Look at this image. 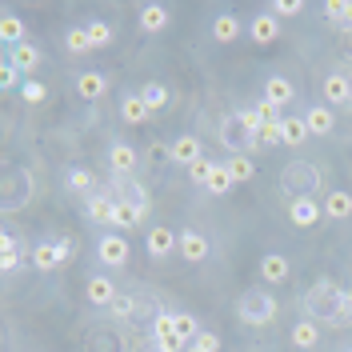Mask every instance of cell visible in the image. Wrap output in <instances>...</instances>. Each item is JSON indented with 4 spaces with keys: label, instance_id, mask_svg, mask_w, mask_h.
Wrapping results in <instances>:
<instances>
[{
    "label": "cell",
    "instance_id": "1",
    "mask_svg": "<svg viewBox=\"0 0 352 352\" xmlns=\"http://www.w3.org/2000/svg\"><path fill=\"white\" fill-rule=\"evenodd\" d=\"M305 308H308V320H316V324H329V329H349L352 324L349 288H340L336 280H329V276H320V280L305 292Z\"/></svg>",
    "mask_w": 352,
    "mask_h": 352
},
{
    "label": "cell",
    "instance_id": "2",
    "mask_svg": "<svg viewBox=\"0 0 352 352\" xmlns=\"http://www.w3.org/2000/svg\"><path fill=\"white\" fill-rule=\"evenodd\" d=\"M236 312H241L244 324L264 329V324H272V320H276V300H272L264 288H252V292H244L241 300H236Z\"/></svg>",
    "mask_w": 352,
    "mask_h": 352
},
{
    "label": "cell",
    "instance_id": "3",
    "mask_svg": "<svg viewBox=\"0 0 352 352\" xmlns=\"http://www.w3.org/2000/svg\"><path fill=\"white\" fill-rule=\"evenodd\" d=\"M129 256H132V244L124 241V232H104L96 241V261L104 264V268H124Z\"/></svg>",
    "mask_w": 352,
    "mask_h": 352
},
{
    "label": "cell",
    "instance_id": "4",
    "mask_svg": "<svg viewBox=\"0 0 352 352\" xmlns=\"http://www.w3.org/2000/svg\"><path fill=\"white\" fill-rule=\"evenodd\" d=\"M109 192H112V200H124V204H132V208H136V212H144V217H148V208H153V200H148V188H144L140 180L116 176Z\"/></svg>",
    "mask_w": 352,
    "mask_h": 352
},
{
    "label": "cell",
    "instance_id": "5",
    "mask_svg": "<svg viewBox=\"0 0 352 352\" xmlns=\"http://www.w3.org/2000/svg\"><path fill=\"white\" fill-rule=\"evenodd\" d=\"M68 256H72V244L68 241H44V244L32 248V264H36V272H56Z\"/></svg>",
    "mask_w": 352,
    "mask_h": 352
},
{
    "label": "cell",
    "instance_id": "6",
    "mask_svg": "<svg viewBox=\"0 0 352 352\" xmlns=\"http://www.w3.org/2000/svg\"><path fill=\"white\" fill-rule=\"evenodd\" d=\"M176 252H180V261H188V264H204L208 256H212V244H208L204 232L184 228V232H180V244H176Z\"/></svg>",
    "mask_w": 352,
    "mask_h": 352
},
{
    "label": "cell",
    "instance_id": "7",
    "mask_svg": "<svg viewBox=\"0 0 352 352\" xmlns=\"http://www.w3.org/2000/svg\"><path fill=\"white\" fill-rule=\"evenodd\" d=\"M320 96H324L329 109H344V104H352V80L344 72H332V76H324V85H320Z\"/></svg>",
    "mask_w": 352,
    "mask_h": 352
},
{
    "label": "cell",
    "instance_id": "8",
    "mask_svg": "<svg viewBox=\"0 0 352 352\" xmlns=\"http://www.w3.org/2000/svg\"><path fill=\"white\" fill-rule=\"evenodd\" d=\"M220 144H224L232 156L244 153V148H252V136L244 132L241 116H224V120H220Z\"/></svg>",
    "mask_w": 352,
    "mask_h": 352
},
{
    "label": "cell",
    "instance_id": "9",
    "mask_svg": "<svg viewBox=\"0 0 352 352\" xmlns=\"http://www.w3.org/2000/svg\"><path fill=\"white\" fill-rule=\"evenodd\" d=\"M320 217H324V204H316L312 197H292V204H288V220L296 228H312V224H320Z\"/></svg>",
    "mask_w": 352,
    "mask_h": 352
},
{
    "label": "cell",
    "instance_id": "10",
    "mask_svg": "<svg viewBox=\"0 0 352 352\" xmlns=\"http://www.w3.org/2000/svg\"><path fill=\"white\" fill-rule=\"evenodd\" d=\"M176 244H180V236H176L168 224H156V228H148V241H144V248H148V256L153 261H164V256H173Z\"/></svg>",
    "mask_w": 352,
    "mask_h": 352
},
{
    "label": "cell",
    "instance_id": "11",
    "mask_svg": "<svg viewBox=\"0 0 352 352\" xmlns=\"http://www.w3.org/2000/svg\"><path fill=\"white\" fill-rule=\"evenodd\" d=\"M168 156H173L176 164H184V168H192L197 160H204V153H200V140L192 136V132L176 136V140H173V148H168Z\"/></svg>",
    "mask_w": 352,
    "mask_h": 352
},
{
    "label": "cell",
    "instance_id": "12",
    "mask_svg": "<svg viewBox=\"0 0 352 352\" xmlns=\"http://www.w3.org/2000/svg\"><path fill=\"white\" fill-rule=\"evenodd\" d=\"M248 36H252V44H276V36H280V21H276L272 12H261V16L248 21Z\"/></svg>",
    "mask_w": 352,
    "mask_h": 352
},
{
    "label": "cell",
    "instance_id": "13",
    "mask_svg": "<svg viewBox=\"0 0 352 352\" xmlns=\"http://www.w3.org/2000/svg\"><path fill=\"white\" fill-rule=\"evenodd\" d=\"M305 124H308V136H332L336 112H332L329 104H312V109L305 112Z\"/></svg>",
    "mask_w": 352,
    "mask_h": 352
},
{
    "label": "cell",
    "instance_id": "14",
    "mask_svg": "<svg viewBox=\"0 0 352 352\" xmlns=\"http://www.w3.org/2000/svg\"><path fill=\"white\" fill-rule=\"evenodd\" d=\"M85 296L92 308H109L116 300V285H112L109 276H88L85 280Z\"/></svg>",
    "mask_w": 352,
    "mask_h": 352
},
{
    "label": "cell",
    "instance_id": "15",
    "mask_svg": "<svg viewBox=\"0 0 352 352\" xmlns=\"http://www.w3.org/2000/svg\"><path fill=\"white\" fill-rule=\"evenodd\" d=\"M109 164H112V173L116 176H132L136 173V148H132L129 140H112Z\"/></svg>",
    "mask_w": 352,
    "mask_h": 352
},
{
    "label": "cell",
    "instance_id": "16",
    "mask_svg": "<svg viewBox=\"0 0 352 352\" xmlns=\"http://www.w3.org/2000/svg\"><path fill=\"white\" fill-rule=\"evenodd\" d=\"M288 276H292V264H288V256H280V252H268V256H261V280H268V285H285Z\"/></svg>",
    "mask_w": 352,
    "mask_h": 352
},
{
    "label": "cell",
    "instance_id": "17",
    "mask_svg": "<svg viewBox=\"0 0 352 352\" xmlns=\"http://www.w3.org/2000/svg\"><path fill=\"white\" fill-rule=\"evenodd\" d=\"M241 32H244L241 16H232V12H220V16H212V41H217V44L241 41Z\"/></svg>",
    "mask_w": 352,
    "mask_h": 352
},
{
    "label": "cell",
    "instance_id": "18",
    "mask_svg": "<svg viewBox=\"0 0 352 352\" xmlns=\"http://www.w3.org/2000/svg\"><path fill=\"white\" fill-rule=\"evenodd\" d=\"M264 100H272L276 109H288V104L296 100V88H292V80H285V76H268V80H264Z\"/></svg>",
    "mask_w": 352,
    "mask_h": 352
},
{
    "label": "cell",
    "instance_id": "19",
    "mask_svg": "<svg viewBox=\"0 0 352 352\" xmlns=\"http://www.w3.org/2000/svg\"><path fill=\"white\" fill-rule=\"evenodd\" d=\"M144 224V212H136L132 204H124V200H116V208H112V232H132V228H140Z\"/></svg>",
    "mask_w": 352,
    "mask_h": 352
},
{
    "label": "cell",
    "instance_id": "20",
    "mask_svg": "<svg viewBox=\"0 0 352 352\" xmlns=\"http://www.w3.org/2000/svg\"><path fill=\"white\" fill-rule=\"evenodd\" d=\"M76 92H80L85 100H100V96L109 92V76H104V72H80V76H76Z\"/></svg>",
    "mask_w": 352,
    "mask_h": 352
},
{
    "label": "cell",
    "instance_id": "21",
    "mask_svg": "<svg viewBox=\"0 0 352 352\" xmlns=\"http://www.w3.org/2000/svg\"><path fill=\"white\" fill-rule=\"evenodd\" d=\"M112 208H116V200H112V192H92L85 204L88 220H96V224H112Z\"/></svg>",
    "mask_w": 352,
    "mask_h": 352
},
{
    "label": "cell",
    "instance_id": "22",
    "mask_svg": "<svg viewBox=\"0 0 352 352\" xmlns=\"http://www.w3.org/2000/svg\"><path fill=\"white\" fill-rule=\"evenodd\" d=\"M0 41L8 44V48L24 44V21L12 12V8H4V12H0Z\"/></svg>",
    "mask_w": 352,
    "mask_h": 352
},
{
    "label": "cell",
    "instance_id": "23",
    "mask_svg": "<svg viewBox=\"0 0 352 352\" xmlns=\"http://www.w3.org/2000/svg\"><path fill=\"white\" fill-rule=\"evenodd\" d=\"M276 144H285V120H264L261 132L252 136V148L261 153V148H276Z\"/></svg>",
    "mask_w": 352,
    "mask_h": 352
},
{
    "label": "cell",
    "instance_id": "24",
    "mask_svg": "<svg viewBox=\"0 0 352 352\" xmlns=\"http://www.w3.org/2000/svg\"><path fill=\"white\" fill-rule=\"evenodd\" d=\"M8 60L21 68V72H36V65H41V48L36 44H16V48H8Z\"/></svg>",
    "mask_w": 352,
    "mask_h": 352
},
{
    "label": "cell",
    "instance_id": "25",
    "mask_svg": "<svg viewBox=\"0 0 352 352\" xmlns=\"http://www.w3.org/2000/svg\"><path fill=\"white\" fill-rule=\"evenodd\" d=\"M140 28L144 32H164L168 28V8L164 4H140Z\"/></svg>",
    "mask_w": 352,
    "mask_h": 352
},
{
    "label": "cell",
    "instance_id": "26",
    "mask_svg": "<svg viewBox=\"0 0 352 352\" xmlns=\"http://www.w3.org/2000/svg\"><path fill=\"white\" fill-rule=\"evenodd\" d=\"M153 340H156V344L180 340V332H176V312H156V316H153Z\"/></svg>",
    "mask_w": 352,
    "mask_h": 352
},
{
    "label": "cell",
    "instance_id": "27",
    "mask_svg": "<svg viewBox=\"0 0 352 352\" xmlns=\"http://www.w3.org/2000/svg\"><path fill=\"white\" fill-rule=\"evenodd\" d=\"M324 217H332V220H349V217H352V192H344V188L329 192V200H324Z\"/></svg>",
    "mask_w": 352,
    "mask_h": 352
},
{
    "label": "cell",
    "instance_id": "28",
    "mask_svg": "<svg viewBox=\"0 0 352 352\" xmlns=\"http://www.w3.org/2000/svg\"><path fill=\"white\" fill-rule=\"evenodd\" d=\"M120 116H124L129 124H144L153 112H148V104L140 100V92H132V96H124V100H120Z\"/></svg>",
    "mask_w": 352,
    "mask_h": 352
},
{
    "label": "cell",
    "instance_id": "29",
    "mask_svg": "<svg viewBox=\"0 0 352 352\" xmlns=\"http://www.w3.org/2000/svg\"><path fill=\"white\" fill-rule=\"evenodd\" d=\"M292 344H296V349H316V344H320L316 320H296V324H292Z\"/></svg>",
    "mask_w": 352,
    "mask_h": 352
},
{
    "label": "cell",
    "instance_id": "30",
    "mask_svg": "<svg viewBox=\"0 0 352 352\" xmlns=\"http://www.w3.org/2000/svg\"><path fill=\"white\" fill-rule=\"evenodd\" d=\"M65 52H68V56H85V52H92L85 24H72V28L65 32Z\"/></svg>",
    "mask_w": 352,
    "mask_h": 352
},
{
    "label": "cell",
    "instance_id": "31",
    "mask_svg": "<svg viewBox=\"0 0 352 352\" xmlns=\"http://www.w3.org/2000/svg\"><path fill=\"white\" fill-rule=\"evenodd\" d=\"M204 188H208L212 197H228V192L236 188V180H232V173H228L224 164H217V168H212V176H208V184H204Z\"/></svg>",
    "mask_w": 352,
    "mask_h": 352
},
{
    "label": "cell",
    "instance_id": "32",
    "mask_svg": "<svg viewBox=\"0 0 352 352\" xmlns=\"http://www.w3.org/2000/svg\"><path fill=\"white\" fill-rule=\"evenodd\" d=\"M85 32H88V44H92V48H109L112 36H116L109 21H85Z\"/></svg>",
    "mask_w": 352,
    "mask_h": 352
},
{
    "label": "cell",
    "instance_id": "33",
    "mask_svg": "<svg viewBox=\"0 0 352 352\" xmlns=\"http://www.w3.org/2000/svg\"><path fill=\"white\" fill-rule=\"evenodd\" d=\"M224 168L232 173V180H236V184H244V180H252V173H256V164H252V160H248L244 153L228 156V160H224Z\"/></svg>",
    "mask_w": 352,
    "mask_h": 352
},
{
    "label": "cell",
    "instance_id": "34",
    "mask_svg": "<svg viewBox=\"0 0 352 352\" xmlns=\"http://www.w3.org/2000/svg\"><path fill=\"white\" fill-rule=\"evenodd\" d=\"M140 100L148 104V112H160L164 104H168V88H164V85H156V80H148V85L140 88Z\"/></svg>",
    "mask_w": 352,
    "mask_h": 352
},
{
    "label": "cell",
    "instance_id": "35",
    "mask_svg": "<svg viewBox=\"0 0 352 352\" xmlns=\"http://www.w3.org/2000/svg\"><path fill=\"white\" fill-rule=\"evenodd\" d=\"M305 136H308L305 116H285V144H288V148H300V144H305Z\"/></svg>",
    "mask_w": 352,
    "mask_h": 352
},
{
    "label": "cell",
    "instance_id": "36",
    "mask_svg": "<svg viewBox=\"0 0 352 352\" xmlns=\"http://www.w3.org/2000/svg\"><path fill=\"white\" fill-rule=\"evenodd\" d=\"M176 332H180V340H184V344H192V340L200 336L197 316H188V312H176Z\"/></svg>",
    "mask_w": 352,
    "mask_h": 352
},
{
    "label": "cell",
    "instance_id": "37",
    "mask_svg": "<svg viewBox=\"0 0 352 352\" xmlns=\"http://www.w3.org/2000/svg\"><path fill=\"white\" fill-rule=\"evenodd\" d=\"M92 184H96V176L88 168H68V188L72 192H92Z\"/></svg>",
    "mask_w": 352,
    "mask_h": 352
},
{
    "label": "cell",
    "instance_id": "38",
    "mask_svg": "<svg viewBox=\"0 0 352 352\" xmlns=\"http://www.w3.org/2000/svg\"><path fill=\"white\" fill-rule=\"evenodd\" d=\"M324 16H332L336 24H349L352 21V0H329V4H324Z\"/></svg>",
    "mask_w": 352,
    "mask_h": 352
},
{
    "label": "cell",
    "instance_id": "39",
    "mask_svg": "<svg viewBox=\"0 0 352 352\" xmlns=\"http://www.w3.org/2000/svg\"><path fill=\"white\" fill-rule=\"evenodd\" d=\"M109 312L116 316V320H129L132 312H136V300H132V296H124V292H116V300L109 305Z\"/></svg>",
    "mask_w": 352,
    "mask_h": 352
},
{
    "label": "cell",
    "instance_id": "40",
    "mask_svg": "<svg viewBox=\"0 0 352 352\" xmlns=\"http://www.w3.org/2000/svg\"><path fill=\"white\" fill-rule=\"evenodd\" d=\"M21 85H24V80H21V68L4 56V65H0V88H21Z\"/></svg>",
    "mask_w": 352,
    "mask_h": 352
},
{
    "label": "cell",
    "instance_id": "41",
    "mask_svg": "<svg viewBox=\"0 0 352 352\" xmlns=\"http://www.w3.org/2000/svg\"><path fill=\"white\" fill-rule=\"evenodd\" d=\"M212 168H217L212 160H197V164L188 168V180H192V184H200V188H204V184H208V176H212Z\"/></svg>",
    "mask_w": 352,
    "mask_h": 352
},
{
    "label": "cell",
    "instance_id": "42",
    "mask_svg": "<svg viewBox=\"0 0 352 352\" xmlns=\"http://www.w3.org/2000/svg\"><path fill=\"white\" fill-rule=\"evenodd\" d=\"M21 96L28 100V104H41L44 96H48V88H44L41 80H24V85H21Z\"/></svg>",
    "mask_w": 352,
    "mask_h": 352
},
{
    "label": "cell",
    "instance_id": "43",
    "mask_svg": "<svg viewBox=\"0 0 352 352\" xmlns=\"http://www.w3.org/2000/svg\"><path fill=\"white\" fill-rule=\"evenodd\" d=\"M268 12H272V16H300V12H305V4H300V0H276Z\"/></svg>",
    "mask_w": 352,
    "mask_h": 352
},
{
    "label": "cell",
    "instance_id": "44",
    "mask_svg": "<svg viewBox=\"0 0 352 352\" xmlns=\"http://www.w3.org/2000/svg\"><path fill=\"white\" fill-rule=\"evenodd\" d=\"M21 261H24L21 248H0V268H4V272H16V268H21Z\"/></svg>",
    "mask_w": 352,
    "mask_h": 352
},
{
    "label": "cell",
    "instance_id": "45",
    "mask_svg": "<svg viewBox=\"0 0 352 352\" xmlns=\"http://www.w3.org/2000/svg\"><path fill=\"white\" fill-rule=\"evenodd\" d=\"M236 116H241V124H244V132H248V136H256V132H261V116H256V109H244V112H236Z\"/></svg>",
    "mask_w": 352,
    "mask_h": 352
},
{
    "label": "cell",
    "instance_id": "46",
    "mask_svg": "<svg viewBox=\"0 0 352 352\" xmlns=\"http://www.w3.org/2000/svg\"><path fill=\"white\" fill-rule=\"evenodd\" d=\"M280 112L285 109H276V104H272V100H256V116H261V120H285V116H280Z\"/></svg>",
    "mask_w": 352,
    "mask_h": 352
},
{
    "label": "cell",
    "instance_id": "47",
    "mask_svg": "<svg viewBox=\"0 0 352 352\" xmlns=\"http://www.w3.org/2000/svg\"><path fill=\"white\" fill-rule=\"evenodd\" d=\"M192 344H197L200 352H220V340L212 336V332H200V336L192 340Z\"/></svg>",
    "mask_w": 352,
    "mask_h": 352
},
{
    "label": "cell",
    "instance_id": "48",
    "mask_svg": "<svg viewBox=\"0 0 352 352\" xmlns=\"http://www.w3.org/2000/svg\"><path fill=\"white\" fill-rule=\"evenodd\" d=\"M188 352H200V349H197V344H188Z\"/></svg>",
    "mask_w": 352,
    "mask_h": 352
},
{
    "label": "cell",
    "instance_id": "49",
    "mask_svg": "<svg viewBox=\"0 0 352 352\" xmlns=\"http://www.w3.org/2000/svg\"><path fill=\"white\" fill-rule=\"evenodd\" d=\"M349 300H352V285H349Z\"/></svg>",
    "mask_w": 352,
    "mask_h": 352
},
{
    "label": "cell",
    "instance_id": "50",
    "mask_svg": "<svg viewBox=\"0 0 352 352\" xmlns=\"http://www.w3.org/2000/svg\"><path fill=\"white\" fill-rule=\"evenodd\" d=\"M344 352H352V349H344Z\"/></svg>",
    "mask_w": 352,
    "mask_h": 352
},
{
    "label": "cell",
    "instance_id": "51",
    "mask_svg": "<svg viewBox=\"0 0 352 352\" xmlns=\"http://www.w3.org/2000/svg\"><path fill=\"white\" fill-rule=\"evenodd\" d=\"M349 80H352V76H349Z\"/></svg>",
    "mask_w": 352,
    "mask_h": 352
},
{
    "label": "cell",
    "instance_id": "52",
    "mask_svg": "<svg viewBox=\"0 0 352 352\" xmlns=\"http://www.w3.org/2000/svg\"><path fill=\"white\" fill-rule=\"evenodd\" d=\"M349 24H352V21H349Z\"/></svg>",
    "mask_w": 352,
    "mask_h": 352
}]
</instances>
